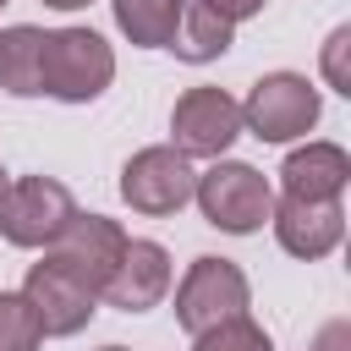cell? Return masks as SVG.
Here are the masks:
<instances>
[{
    "label": "cell",
    "mask_w": 351,
    "mask_h": 351,
    "mask_svg": "<svg viewBox=\"0 0 351 351\" xmlns=\"http://www.w3.org/2000/svg\"><path fill=\"white\" fill-rule=\"evenodd\" d=\"M38 82L60 104H93L115 82V49L93 27H55V33H44Z\"/></svg>",
    "instance_id": "obj_1"
},
{
    "label": "cell",
    "mask_w": 351,
    "mask_h": 351,
    "mask_svg": "<svg viewBox=\"0 0 351 351\" xmlns=\"http://www.w3.org/2000/svg\"><path fill=\"white\" fill-rule=\"evenodd\" d=\"M192 197H197L203 219H208L214 230H225V236H252V230H263L269 214H274V186H269V176L252 170V165H241V159H214V165L197 176Z\"/></svg>",
    "instance_id": "obj_2"
},
{
    "label": "cell",
    "mask_w": 351,
    "mask_h": 351,
    "mask_svg": "<svg viewBox=\"0 0 351 351\" xmlns=\"http://www.w3.org/2000/svg\"><path fill=\"white\" fill-rule=\"evenodd\" d=\"M318 110L324 99L302 71H269L241 104V132H252L258 143H296L318 126Z\"/></svg>",
    "instance_id": "obj_3"
},
{
    "label": "cell",
    "mask_w": 351,
    "mask_h": 351,
    "mask_svg": "<svg viewBox=\"0 0 351 351\" xmlns=\"http://www.w3.org/2000/svg\"><path fill=\"white\" fill-rule=\"evenodd\" d=\"M77 197L55 176H16L0 197V236L22 252H49L55 236L71 225Z\"/></svg>",
    "instance_id": "obj_4"
},
{
    "label": "cell",
    "mask_w": 351,
    "mask_h": 351,
    "mask_svg": "<svg viewBox=\"0 0 351 351\" xmlns=\"http://www.w3.org/2000/svg\"><path fill=\"white\" fill-rule=\"evenodd\" d=\"M252 307V285L230 258H192V269L176 285V324L186 335H203L214 324H230Z\"/></svg>",
    "instance_id": "obj_5"
},
{
    "label": "cell",
    "mask_w": 351,
    "mask_h": 351,
    "mask_svg": "<svg viewBox=\"0 0 351 351\" xmlns=\"http://www.w3.org/2000/svg\"><path fill=\"white\" fill-rule=\"evenodd\" d=\"M192 186H197V170L186 154H176L170 143H154V148H137L121 170V197L148 214V219H165V214H181L192 203Z\"/></svg>",
    "instance_id": "obj_6"
},
{
    "label": "cell",
    "mask_w": 351,
    "mask_h": 351,
    "mask_svg": "<svg viewBox=\"0 0 351 351\" xmlns=\"http://www.w3.org/2000/svg\"><path fill=\"white\" fill-rule=\"evenodd\" d=\"M170 148L186 159H225V148L241 137V104L225 88H186L170 110Z\"/></svg>",
    "instance_id": "obj_7"
},
{
    "label": "cell",
    "mask_w": 351,
    "mask_h": 351,
    "mask_svg": "<svg viewBox=\"0 0 351 351\" xmlns=\"http://www.w3.org/2000/svg\"><path fill=\"white\" fill-rule=\"evenodd\" d=\"M126 230L110 219V214H71V225L55 236V247L44 252L49 263H60L77 285H88L93 296L110 285V274H115V263H121V252H126Z\"/></svg>",
    "instance_id": "obj_8"
},
{
    "label": "cell",
    "mask_w": 351,
    "mask_h": 351,
    "mask_svg": "<svg viewBox=\"0 0 351 351\" xmlns=\"http://www.w3.org/2000/svg\"><path fill=\"white\" fill-rule=\"evenodd\" d=\"M22 302L33 307L44 340H49V335H77V329L93 318V307H99V296H93L88 285H77V280H71L60 263H49V258L27 269V280H22Z\"/></svg>",
    "instance_id": "obj_9"
},
{
    "label": "cell",
    "mask_w": 351,
    "mask_h": 351,
    "mask_svg": "<svg viewBox=\"0 0 351 351\" xmlns=\"http://www.w3.org/2000/svg\"><path fill=\"white\" fill-rule=\"evenodd\" d=\"M269 225H274V241H280L291 258L318 263V258H329V252L340 247V236H346V208H340V203H313V197H280L274 214H269Z\"/></svg>",
    "instance_id": "obj_10"
},
{
    "label": "cell",
    "mask_w": 351,
    "mask_h": 351,
    "mask_svg": "<svg viewBox=\"0 0 351 351\" xmlns=\"http://www.w3.org/2000/svg\"><path fill=\"white\" fill-rule=\"evenodd\" d=\"M165 291H170V252L159 241H126V252L99 296L115 313H148L165 302Z\"/></svg>",
    "instance_id": "obj_11"
},
{
    "label": "cell",
    "mask_w": 351,
    "mask_h": 351,
    "mask_svg": "<svg viewBox=\"0 0 351 351\" xmlns=\"http://www.w3.org/2000/svg\"><path fill=\"white\" fill-rule=\"evenodd\" d=\"M351 181V159L340 143H307V148H291L285 165H280V186L285 197H313V203H340Z\"/></svg>",
    "instance_id": "obj_12"
},
{
    "label": "cell",
    "mask_w": 351,
    "mask_h": 351,
    "mask_svg": "<svg viewBox=\"0 0 351 351\" xmlns=\"http://www.w3.org/2000/svg\"><path fill=\"white\" fill-rule=\"evenodd\" d=\"M230 44H236V22H225V16H219L214 5H203V0H181V22H176V38H170L176 60L203 66V60H219Z\"/></svg>",
    "instance_id": "obj_13"
},
{
    "label": "cell",
    "mask_w": 351,
    "mask_h": 351,
    "mask_svg": "<svg viewBox=\"0 0 351 351\" xmlns=\"http://www.w3.org/2000/svg\"><path fill=\"white\" fill-rule=\"evenodd\" d=\"M38 55H44V27H27V22L0 27V88L16 93V99L44 93V82H38Z\"/></svg>",
    "instance_id": "obj_14"
},
{
    "label": "cell",
    "mask_w": 351,
    "mask_h": 351,
    "mask_svg": "<svg viewBox=\"0 0 351 351\" xmlns=\"http://www.w3.org/2000/svg\"><path fill=\"white\" fill-rule=\"evenodd\" d=\"M115 27L137 44V49H170L176 22H181V0H110Z\"/></svg>",
    "instance_id": "obj_15"
},
{
    "label": "cell",
    "mask_w": 351,
    "mask_h": 351,
    "mask_svg": "<svg viewBox=\"0 0 351 351\" xmlns=\"http://www.w3.org/2000/svg\"><path fill=\"white\" fill-rule=\"evenodd\" d=\"M38 346H44V329L22 302V291H0V351H38Z\"/></svg>",
    "instance_id": "obj_16"
},
{
    "label": "cell",
    "mask_w": 351,
    "mask_h": 351,
    "mask_svg": "<svg viewBox=\"0 0 351 351\" xmlns=\"http://www.w3.org/2000/svg\"><path fill=\"white\" fill-rule=\"evenodd\" d=\"M192 351H274V340L263 335V324H252V313H241L230 324H214V329L192 335Z\"/></svg>",
    "instance_id": "obj_17"
},
{
    "label": "cell",
    "mask_w": 351,
    "mask_h": 351,
    "mask_svg": "<svg viewBox=\"0 0 351 351\" xmlns=\"http://www.w3.org/2000/svg\"><path fill=\"white\" fill-rule=\"evenodd\" d=\"M324 82L335 93H351V27L346 22L324 38Z\"/></svg>",
    "instance_id": "obj_18"
},
{
    "label": "cell",
    "mask_w": 351,
    "mask_h": 351,
    "mask_svg": "<svg viewBox=\"0 0 351 351\" xmlns=\"http://www.w3.org/2000/svg\"><path fill=\"white\" fill-rule=\"evenodd\" d=\"M307 351H351V324H346V318H329V324L313 335Z\"/></svg>",
    "instance_id": "obj_19"
},
{
    "label": "cell",
    "mask_w": 351,
    "mask_h": 351,
    "mask_svg": "<svg viewBox=\"0 0 351 351\" xmlns=\"http://www.w3.org/2000/svg\"><path fill=\"white\" fill-rule=\"evenodd\" d=\"M203 5H214L225 22H247V16H258L269 0H203Z\"/></svg>",
    "instance_id": "obj_20"
},
{
    "label": "cell",
    "mask_w": 351,
    "mask_h": 351,
    "mask_svg": "<svg viewBox=\"0 0 351 351\" xmlns=\"http://www.w3.org/2000/svg\"><path fill=\"white\" fill-rule=\"evenodd\" d=\"M44 5H55V11H82L88 0H44Z\"/></svg>",
    "instance_id": "obj_21"
},
{
    "label": "cell",
    "mask_w": 351,
    "mask_h": 351,
    "mask_svg": "<svg viewBox=\"0 0 351 351\" xmlns=\"http://www.w3.org/2000/svg\"><path fill=\"white\" fill-rule=\"evenodd\" d=\"M5 186H11V176H5V170H0V197H5Z\"/></svg>",
    "instance_id": "obj_22"
},
{
    "label": "cell",
    "mask_w": 351,
    "mask_h": 351,
    "mask_svg": "<svg viewBox=\"0 0 351 351\" xmlns=\"http://www.w3.org/2000/svg\"><path fill=\"white\" fill-rule=\"evenodd\" d=\"M99 351H126V346H99Z\"/></svg>",
    "instance_id": "obj_23"
},
{
    "label": "cell",
    "mask_w": 351,
    "mask_h": 351,
    "mask_svg": "<svg viewBox=\"0 0 351 351\" xmlns=\"http://www.w3.org/2000/svg\"><path fill=\"white\" fill-rule=\"evenodd\" d=\"M0 5H5V0H0Z\"/></svg>",
    "instance_id": "obj_24"
}]
</instances>
